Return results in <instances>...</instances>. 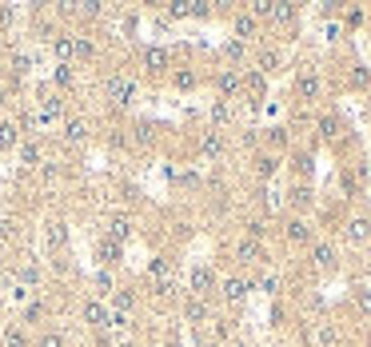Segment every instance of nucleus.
<instances>
[{
  "mask_svg": "<svg viewBox=\"0 0 371 347\" xmlns=\"http://www.w3.org/2000/svg\"><path fill=\"white\" fill-rule=\"evenodd\" d=\"M136 76L132 72H112L108 80H104V100H108V108H128L132 100H136Z\"/></svg>",
  "mask_w": 371,
  "mask_h": 347,
  "instance_id": "f257e3e1",
  "label": "nucleus"
},
{
  "mask_svg": "<svg viewBox=\"0 0 371 347\" xmlns=\"http://www.w3.org/2000/svg\"><path fill=\"white\" fill-rule=\"evenodd\" d=\"M216 287H220V276H216V268H208V264H196V268L188 272V296L212 300V296H216Z\"/></svg>",
  "mask_w": 371,
  "mask_h": 347,
  "instance_id": "f03ea898",
  "label": "nucleus"
},
{
  "mask_svg": "<svg viewBox=\"0 0 371 347\" xmlns=\"http://www.w3.org/2000/svg\"><path fill=\"white\" fill-rule=\"evenodd\" d=\"M88 140H92V124H88L84 116H68V120L60 124V148L76 152V148H84Z\"/></svg>",
  "mask_w": 371,
  "mask_h": 347,
  "instance_id": "7ed1b4c3",
  "label": "nucleus"
},
{
  "mask_svg": "<svg viewBox=\"0 0 371 347\" xmlns=\"http://www.w3.org/2000/svg\"><path fill=\"white\" fill-rule=\"evenodd\" d=\"M92 259L96 268H108V272H116L120 264H124V244H116V240H108L104 231L92 240Z\"/></svg>",
  "mask_w": 371,
  "mask_h": 347,
  "instance_id": "20e7f679",
  "label": "nucleus"
},
{
  "mask_svg": "<svg viewBox=\"0 0 371 347\" xmlns=\"http://www.w3.org/2000/svg\"><path fill=\"white\" fill-rule=\"evenodd\" d=\"M140 68L148 72V76H168V72H172V48L148 44L140 52Z\"/></svg>",
  "mask_w": 371,
  "mask_h": 347,
  "instance_id": "39448f33",
  "label": "nucleus"
},
{
  "mask_svg": "<svg viewBox=\"0 0 371 347\" xmlns=\"http://www.w3.org/2000/svg\"><path fill=\"white\" fill-rule=\"evenodd\" d=\"M124 132H128V148H140V152H148V148H156V132H160V128H156L148 116H136V120H132Z\"/></svg>",
  "mask_w": 371,
  "mask_h": 347,
  "instance_id": "423d86ee",
  "label": "nucleus"
},
{
  "mask_svg": "<svg viewBox=\"0 0 371 347\" xmlns=\"http://www.w3.org/2000/svg\"><path fill=\"white\" fill-rule=\"evenodd\" d=\"M212 84H216V100H240L244 96V72L220 68L212 76Z\"/></svg>",
  "mask_w": 371,
  "mask_h": 347,
  "instance_id": "0eeeda50",
  "label": "nucleus"
},
{
  "mask_svg": "<svg viewBox=\"0 0 371 347\" xmlns=\"http://www.w3.org/2000/svg\"><path fill=\"white\" fill-rule=\"evenodd\" d=\"M255 287V279H248V276H240V272H235V276H224L220 279V287H216V292H220V300L224 303H244L248 300V292H252Z\"/></svg>",
  "mask_w": 371,
  "mask_h": 347,
  "instance_id": "6e6552de",
  "label": "nucleus"
},
{
  "mask_svg": "<svg viewBox=\"0 0 371 347\" xmlns=\"http://www.w3.org/2000/svg\"><path fill=\"white\" fill-rule=\"evenodd\" d=\"M180 316H184V324L188 327H208L212 324V303L208 300H200V296H184V303H180Z\"/></svg>",
  "mask_w": 371,
  "mask_h": 347,
  "instance_id": "1a4fd4ad",
  "label": "nucleus"
},
{
  "mask_svg": "<svg viewBox=\"0 0 371 347\" xmlns=\"http://www.w3.org/2000/svg\"><path fill=\"white\" fill-rule=\"evenodd\" d=\"M320 96H324V80H320V72L303 68L300 76H296V100H300V104H316Z\"/></svg>",
  "mask_w": 371,
  "mask_h": 347,
  "instance_id": "9d476101",
  "label": "nucleus"
},
{
  "mask_svg": "<svg viewBox=\"0 0 371 347\" xmlns=\"http://www.w3.org/2000/svg\"><path fill=\"white\" fill-rule=\"evenodd\" d=\"M48 316H52V307H48V300L36 292V296L21 307V327H44Z\"/></svg>",
  "mask_w": 371,
  "mask_h": 347,
  "instance_id": "9b49d317",
  "label": "nucleus"
},
{
  "mask_svg": "<svg viewBox=\"0 0 371 347\" xmlns=\"http://www.w3.org/2000/svg\"><path fill=\"white\" fill-rule=\"evenodd\" d=\"M132 231H136V220H132L128 211H112V216L104 220V235H108V240H116V244H128V240H132Z\"/></svg>",
  "mask_w": 371,
  "mask_h": 347,
  "instance_id": "f8f14e48",
  "label": "nucleus"
},
{
  "mask_svg": "<svg viewBox=\"0 0 371 347\" xmlns=\"http://www.w3.org/2000/svg\"><path fill=\"white\" fill-rule=\"evenodd\" d=\"M232 255H235V264L240 268H255V264H264L268 259V252H264V244L259 240H235V248H232Z\"/></svg>",
  "mask_w": 371,
  "mask_h": 347,
  "instance_id": "ddd939ff",
  "label": "nucleus"
},
{
  "mask_svg": "<svg viewBox=\"0 0 371 347\" xmlns=\"http://www.w3.org/2000/svg\"><path fill=\"white\" fill-rule=\"evenodd\" d=\"M108 316H112V307L104 300H84L80 303V320L92 327V331H108Z\"/></svg>",
  "mask_w": 371,
  "mask_h": 347,
  "instance_id": "4468645a",
  "label": "nucleus"
},
{
  "mask_svg": "<svg viewBox=\"0 0 371 347\" xmlns=\"http://www.w3.org/2000/svg\"><path fill=\"white\" fill-rule=\"evenodd\" d=\"M44 240H48V255H60L68 248V220H64V216H52L44 224Z\"/></svg>",
  "mask_w": 371,
  "mask_h": 347,
  "instance_id": "2eb2a0df",
  "label": "nucleus"
},
{
  "mask_svg": "<svg viewBox=\"0 0 371 347\" xmlns=\"http://www.w3.org/2000/svg\"><path fill=\"white\" fill-rule=\"evenodd\" d=\"M255 36H259V21H255L248 8H240V12H232V40H240V44H252Z\"/></svg>",
  "mask_w": 371,
  "mask_h": 347,
  "instance_id": "dca6fc26",
  "label": "nucleus"
},
{
  "mask_svg": "<svg viewBox=\"0 0 371 347\" xmlns=\"http://www.w3.org/2000/svg\"><path fill=\"white\" fill-rule=\"evenodd\" d=\"M100 56V44H96L88 32H72V64H92Z\"/></svg>",
  "mask_w": 371,
  "mask_h": 347,
  "instance_id": "f3484780",
  "label": "nucleus"
},
{
  "mask_svg": "<svg viewBox=\"0 0 371 347\" xmlns=\"http://www.w3.org/2000/svg\"><path fill=\"white\" fill-rule=\"evenodd\" d=\"M311 264H316L320 272H335V264H340L335 244H327V240H311Z\"/></svg>",
  "mask_w": 371,
  "mask_h": 347,
  "instance_id": "a211bd4d",
  "label": "nucleus"
},
{
  "mask_svg": "<svg viewBox=\"0 0 371 347\" xmlns=\"http://www.w3.org/2000/svg\"><path fill=\"white\" fill-rule=\"evenodd\" d=\"M283 68V52L272 44H264V48H255V72L259 76H272V72Z\"/></svg>",
  "mask_w": 371,
  "mask_h": 347,
  "instance_id": "6ab92c4d",
  "label": "nucleus"
},
{
  "mask_svg": "<svg viewBox=\"0 0 371 347\" xmlns=\"http://www.w3.org/2000/svg\"><path fill=\"white\" fill-rule=\"evenodd\" d=\"M283 240H287L292 248H303V244H311V224H307L303 216H292V220L283 224Z\"/></svg>",
  "mask_w": 371,
  "mask_h": 347,
  "instance_id": "aec40b11",
  "label": "nucleus"
},
{
  "mask_svg": "<svg viewBox=\"0 0 371 347\" xmlns=\"http://www.w3.org/2000/svg\"><path fill=\"white\" fill-rule=\"evenodd\" d=\"M116 272H108V268H96L92 272V300H112V292H116Z\"/></svg>",
  "mask_w": 371,
  "mask_h": 347,
  "instance_id": "412c9836",
  "label": "nucleus"
},
{
  "mask_svg": "<svg viewBox=\"0 0 371 347\" xmlns=\"http://www.w3.org/2000/svg\"><path fill=\"white\" fill-rule=\"evenodd\" d=\"M224 148H228V140H224L220 128H208V132L200 136V156H204V160H220V156H224Z\"/></svg>",
  "mask_w": 371,
  "mask_h": 347,
  "instance_id": "4be33fe9",
  "label": "nucleus"
},
{
  "mask_svg": "<svg viewBox=\"0 0 371 347\" xmlns=\"http://www.w3.org/2000/svg\"><path fill=\"white\" fill-rule=\"evenodd\" d=\"M16 283H24L28 292H40V283H44V268H40L36 259H24L21 268H16Z\"/></svg>",
  "mask_w": 371,
  "mask_h": 347,
  "instance_id": "5701e85b",
  "label": "nucleus"
},
{
  "mask_svg": "<svg viewBox=\"0 0 371 347\" xmlns=\"http://www.w3.org/2000/svg\"><path fill=\"white\" fill-rule=\"evenodd\" d=\"M168 84H172L176 92H196V88H200V72L196 68H172L168 72Z\"/></svg>",
  "mask_w": 371,
  "mask_h": 347,
  "instance_id": "b1692460",
  "label": "nucleus"
},
{
  "mask_svg": "<svg viewBox=\"0 0 371 347\" xmlns=\"http://www.w3.org/2000/svg\"><path fill=\"white\" fill-rule=\"evenodd\" d=\"M344 235H348V244H368L371 240V220L368 216H351L348 224H344Z\"/></svg>",
  "mask_w": 371,
  "mask_h": 347,
  "instance_id": "393cba45",
  "label": "nucleus"
},
{
  "mask_svg": "<svg viewBox=\"0 0 371 347\" xmlns=\"http://www.w3.org/2000/svg\"><path fill=\"white\" fill-rule=\"evenodd\" d=\"M16 152H21V164H24V168H40V164H44V144H40L36 136H32V140H21V148H16Z\"/></svg>",
  "mask_w": 371,
  "mask_h": 347,
  "instance_id": "a878e982",
  "label": "nucleus"
},
{
  "mask_svg": "<svg viewBox=\"0 0 371 347\" xmlns=\"http://www.w3.org/2000/svg\"><path fill=\"white\" fill-rule=\"evenodd\" d=\"M52 88L60 96H68L72 88H76V64H56V68H52Z\"/></svg>",
  "mask_w": 371,
  "mask_h": 347,
  "instance_id": "bb28decb",
  "label": "nucleus"
},
{
  "mask_svg": "<svg viewBox=\"0 0 371 347\" xmlns=\"http://www.w3.org/2000/svg\"><path fill=\"white\" fill-rule=\"evenodd\" d=\"M48 44H52V56H56V64H72V32H68V28H60V32H56Z\"/></svg>",
  "mask_w": 371,
  "mask_h": 347,
  "instance_id": "cd10ccee",
  "label": "nucleus"
},
{
  "mask_svg": "<svg viewBox=\"0 0 371 347\" xmlns=\"http://www.w3.org/2000/svg\"><path fill=\"white\" fill-rule=\"evenodd\" d=\"M148 279H152V283L176 279L172 276V255H152V259H148Z\"/></svg>",
  "mask_w": 371,
  "mask_h": 347,
  "instance_id": "c85d7f7f",
  "label": "nucleus"
},
{
  "mask_svg": "<svg viewBox=\"0 0 371 347\" xmlns=\"http://www.w3.org/2000/svg\"><path fill=\"white\" fill-rule=\"evenodd\" d=\"M36 172H40V184L44 188H56L60 184V176H64V164L56 160V156H44V164H40Z\"/></svg>",
  "mask_w": 371,
  "mask_h": 347,
  "instance_id": "c756f323",
  "label": "nucleus"
},
{
  "mask_svg": "<svg viewBox=\"0 0 371 347\" xmlns=\"http://www.w3.org/2000/svg\"><path fill=\"white\" fill-rule=\"evenodd\" d=\"M0 344H4V347H32V335H28V327L8 324L4 331H0Z\"/></svg>",
  "mask_w": 371,
  "mask_h": 347,
  "instance_id": "7c9ffc66",
  "label": "nucleus"
},
{
  "mask_svg": "<svg viewBox=\"0 0 371 347\" xmlns=\"http://www.w3.org/2000/svg\"><path fill=\"white\" fill-rule=\"evenodd\" d=\"M316 128H320V136H324V140H340V136H344V120H340L335 112H324L320 120H316Z\"/></svg>",
  "mask_w": 371,
  "mask_h": 347,
  "instance_id": "2f4dec72",
  "label": "nucleus"
},
{
  "mask_svg": "<svg viewBox=\"0 0 371 347\" xmlns=\"http://www.w3.org/2000/svg\"><path fill=\"white\" fill-rule=\"evenodd\" d=\"M287 204H292L296 211H307L311 204H316V192H311L307 184H292V192H287Z\"/></svg>",
  "mask_w": 371,
  "mask_h": 347,
  "instance_id": "473e14b6",
  "label": "nucleus"
},
{
  "mask_svg": "<svg viewBox=\"0 0 371 347\" xmlns=\"http://www.w3.org/2000/svg\"><path fill=\"white\" fill-rule=\"evenodd\" d=\"M208 120H212V128L224 132V128L232 124V100H216V104L208 108Z\"/></svg>",
  "mask_w": 371,
  "mask_h": 347,
  "instance_id": "72a5a7b5",
  "label": "nucleus"
},
{
  "mask_svg": "<svg viewBox=\"0 0 371 347\" xmlns=\"http://www.w3.org/2000/svg\"><path fill=\"white\" fill-rule=\"evenodd\" d=\"M12 148H21V128L16 120H0V152H12Z\"/></svg>",
  "mask_w": 371,
  "mask_h": 347,
  "instance_id": "f704fd0d",
  "label": "nucleus"
},
{
  "mask_svg": "<svg viewBox=\"0 0 371 347\" xmlns=\"http://www.w3.org/2000/svg\"><path fill=\"white\" fill-rule=\"evenodd\" d=\"M21 240V220L12 211H0V244H16Z\"/></svg>",
  "mask_w": 371,
  "mask_h": 347,
  "instance_id": "c9c22d12",
  "label": "nucleus"
},
{
  "mask_svg": "<svg viewBox=\"0 0 371 347\" xmlns=\"http://www.w3.org/2000/svg\"><path fill=\"white\" fill-rule=\"evenodd\" d=\"M268 92V76H259V72H244V96H252V104L259 100V96Z\"/></svg>",
  "mask_w": 371,
  "mask_h": 347,
  "instance_id": "e433bc0d",
  "label": "nucleus"
},
{
  "mask_svg": "<svg viewBox=\"0 0 371 347\" xmlns=\"http://www.w3.org/2000/svg\"><path fill=\"white\" fill-rule=\"evenodd\" d=\"M32 347H68V335H64L60 327H44V331L32 339Z\"/></svg>",
  "mask_w": 371,
  "mask_h": 347,
  "instance_id": "4c0bfd02",
  "label": "nucleus"
},
{
  "mask_svg": "<svg viewBox=\"0 0 371 347\" xmlns=\"http://www.w3.org/2000/svg\"><path fill=\"white\" fill-rule=\"evenodd\" d=\"M272 21L276 24H296L300 21V8H296V4H283V0H272Z\"/></svg>",
  "mask_w": 371,
  "mask_h": 347,
  "instance_id": "58836bf2",
  "label": "nucleus"
},
{
  "mask_svg": "<svg viewBox=\"0 0 371 347\" xmlns=\"http://www.w3.org/2000/svg\"><path fill=\"white\" fill-rule=\"evenodd\" d=\"M220 56H224L228 64H244V60H248V44H240V40H224V44H220Z\"/></svg>",
  "mask_w": 371,
  "mask_h": 347,
  "instance_id": "ea45409f",
  "label": "nucleus"
},
{
  "mask_svg": "<svg viewBox=\"0 0 371 347\" xmlns=\"http://www.w3.org/2000/svg\"><path fill=\"white\" fill-rule=\"evenodd\" d=\"M279 168V156H272V152H264V156H255V176L259 180H272Z\"/></svg>",
  "mask_w": 371,
  "mask_h": 347,
  "instance_id": "a19ab883",
  "label": "nucleus"
},
{
  "mask_svg": "<svg viewBox=\"0 0 371 347\" xmlns=\"http://www.w3.org/2000/svg\"><path fill=\"white\" fill-rule=\"evenodd\" d=\"M316 344H320V347H340V331H335V324H320V327H316Z\"/></svg>",
  "mask_w": 371,
  "mask_h": 347,
  "instance_id": "79ce46f5",
  "label": "nucleus"
},
{
  "mask_svg": "<svg viewBox=\"0 0 371 347\" xmlns=\"http://www.w3.org/2000/svg\"><path fill=\"white\" fill-rule=\"evenodd\" d=\"M348 84H351V88H368V84H371V68H363V64H359V68H351L348 72Z\"/></svg>",
  "mask_w": 371,
  "mask_h": 347,
  "instance_id": "37998d69",
  "label": "nucleus"
},
{
  "mask_svg": "<svg viewBox=\"0 0 371 347\" xmlns=\"http://www.w3.org/2000/svg\"><path fill=\"white\" fill-rule=\"evenodd\" d=\"M8 64H12V76H24V72L32 68V56H28V52H12Z\"/></svg>",
  "mask_w": 371,
  "mask_h": 347,
  "instance_id": "c03bdc74",
  "label": "nucleus"
},
{
  "mask_svg": "<svg viewBox=\"0 0 371 347\" xmlns=\"http://www.w3.org/2000/svg\"><path fill=\"white\" fill-rule=\"evenodd\" d=\"M244 235L264 244V235H268V224H264V220H248V231H244Z\"/></svg>",
  "mask_w": 371,
  "mask_h": 347,
  "instance_id": "a18cd8bd",
  "label": "nucleus"
},
{
  "mask_svg": "<svg viewBox=\"0 0 371 347\" xmlns=\"http://www.w3.org/2000/svg\"><path fill=\"white\" fill-rule=\"evenodd\" d=\"M355 307H359L363 316H371V292L368 287H355Z\"/></svg>",
  "mask_w": 371,
  "mask_h": 347,
  "instance_id": "49530a36",
  "label": "nucleus"
},
{
  "mask_svg": "<svg viewBox=\"0 0 371 347\" xmlns=\"http://www.w3.org/2000/svg\"><path fill=\"white\" fill-rule=\"evenodd\" d=\"M76 16H84V21H100V16H104V8H100V4H80V8H76Z\"/></svg>",
  "mask_w": 371,
  "mask_h": 347,
  "instance_id": "de8ad7c7",
  "label": "nucleus"
},
{
  "mask_svg": "<svg viewBox=\"0 0 371 347\" xmlns=\"http://www.w3.org/2000/svg\"><path fill=\"white\" fill-rule=\"evenodd\" d=\"M268 140H272V148H283L287 144V128H268Z\"/></svg>",
  "mask_w": 371,
  "mask_h": 347,
  "instance_id": "09e8293b",
  "label": "nucleus"
},
{
  "mask_svg": "<svg viewBox=\"0 0 371 347\" xmlns=\"http://www.w3.org/2000/svg\"><path fill=\"white\" fill-rule=\"evenodd\" d=\"M259 287H264L268 296H276V292H279V276H272V272H268V276L259 279Z\"/></svg>",
  "mask_w": 371,
  "mask_h": 347,
  "instance_id": "8fccbe9b",
  "label": "nucleus"
},
{
  "mask_svg": "<svg viewBox=\"0 0 371 347\" xmlns=\"http://www.w3.org/2000/svg\"><path fill=\"white\" fill-rule=\"evenodd\" d=\"M16 21V8H8V4H0V28H8V24Z\"/></svg>",
  "mask_w": 371,
  "mask_h": 347,
  "instance_id": "3c124183",
  "label": "nucleus"
},
{
  "mask_svg": "<svg viewBox=\"0 0 371 347\" xmlns=\"http://www.w3.org/2000/svg\"><path fill=\"white\" fill-rule=\"evenodd\" d=\"M296 168H300L303 176H311V156H307V152H300V156H296Z\"/></svg>",
  "mask_w": 371,
  "mask_h": 347,
  "instance_id": "603ef678",
  "label": "nucleus"
},
{
  "mask_svg": "<svg viewBox=\"0 0 371 347\" xmlns=\"http://www.w3.org/2000/svg\"><path fill=\"white\" fill-rule=\"evenodd\" d=\"M112 347H140V344H136V335L124 331V335H116V344H112Z\"/></svg>",
  "mask_w": 371,
  "mask_h": 347,
  "instance_id": "864d4df0",
  "label": "nucleus"
},
{
  "mask_svg": "<svg viewBox=\"0 0 371 347\" xmlns=\"http://www.w3.org/2000/svg\"><path fill=\"white\" fill-rule=\"evenodd\" d=\"M344 21L351 24V28H355V24H363V8H351L348 16H344Z\"/></svg>",
  "mask_w": 371,
  "mask_h": 347,
  "instance_id": "5fc2aeb1",
  "label": "nucleus"
},
{
  "mask_svg": "<svg viewBox=\"0 0 371 347\" xmlns=\"http://www.w3.org/2000/svg\"><path fill=\"white\" fill-rule=\"evenodd\" d=\"M272 324H276V327L283 324V303H276V307H272Z\"/></svg>",
  "mask_w": 371,
  "mask_h": 347,
  "instance_id": "6e6d98bb",
  "label": "nucleus"
},
{
  "mask_svg": "<svg viewBox=\"0 0 371 347\" xmlns=\"http://www.w3.org/2000/svg\"><path fill=\"white\" fill-rule=\"evenodd\" d=\"M200 347H220V344H212L208 335H200Z\"/></svg>",
  "mask_w": 371,
  "mask_h": 347,
  "instance_id": "4d7b16f0",
  "label": "nucleus"
},
{
  "mask_svg": "<svg viewBox=\"0 0 371 347\" xmlns=\"http://www.w3.org/2000/svg\"><path fill=\"white\" fill-rule=\"evenodd\" d=\"M228 347H252V344H244V339H232V344H228Z\"/></svg>",
  "mask_w": 371,
  "mask_h": 347,
  "instance_id": "13d9d810",
  "label": "nucleus"
},
{
  "mask_svg": "<svg viewBox=\"0 0 371 347\" xmlns=\"http://www.w3.org/2000/svg\"><path fill=\"white\" fill-rule=\"evenodd\" d=\"M0 316H4V296H0Z\"/></svg>",
  "mask_w": 371,
  "mask_h": 347,
  "instance_id": "bf43d9fd",
  "label": "nucleus"
},
{
  "mask_svg": "<svg viewBox=\"0 0 371 347\" xmlns=\"http://www.w3.org/2000/svg\"><path fill=\"white\" fill-rule=\"evenodd\" d=\"M168 347H180V344H168Z\"/></svg>",
  "mask_w": 371,
  "mask_h": 347,
  "instance_id": "052dcab7",
  "label": "nucleus"
},
{
  "mask_svg": "<svg viewBox=\"0 0 371 347\" xmlns=\"http://www.w3.org/2000/svg\"><path fill=\"white\" fill-rule=\"evenodd\" d=\"M0 347H4V344H0Z\"/></svg>",
  "mask_w": 371,
  "mask_h": 347,
  "instance_id": "680f3d73",
  "label": "nucleus"
}]
</instances>
